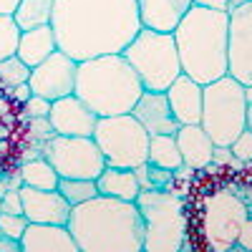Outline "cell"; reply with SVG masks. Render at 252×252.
Returning a JSON list of instances; mask_svg holds the SVG:
<instances>
[{
    "mask_svg": "<svg viewBox=\"0 0 252 252\" xmlns=\"http://www.w3.org/2000/svg\"><path fill=\"white\" fill-rule=\"evenodd\" d=\"M51 28L58 51L81 63L124 53L144 26L136 0H56Z\"/></svg>",
    "mask_w": 252,
    "mask_h": 252,
    "instance_id": "6da1fadb",
    "label": "cell"
},
{
    "mask_svg": "<svg viewBox=\"0 0 252 252\" xmlns=\"http://www.w3.org/2000/svg\"><path fill=\"white\" fill-rule=\"evenodd\" d=\"M78 252H144V217L136 202L96 194L71 209Z\"/></svg>",
    "mask_w": 252,
    "mask_h": 252,
    "instance_id": "7a4b0ae2",
    "label": "cell"
},
{
    "mask_svg": "<svg viewBox=\"0 0 252 252\" xmlns=\"http://www.w3.org/2000/svg\"><path fill=\"white\" fill-rule=\"evenodd\" d=\"M227 28L229 13L192 5L174 28L182 73L202 86L227 76Z\"/></svg>",
    "mask_w": 252,
    "mask_h": 252,
    "instance_id": "3957f363",
    "label": "cell"
},
{
    "mask_svg": "<svg viewBox=\"0 0 252 252\" xmlns=\"http://www.w3.org/2000/svg\"><path fill=\"white\" fill-rule=\"evenodd\" d=\"M144 94V83L124 53H109L78 63L76 96L96 116L131 114Z\"/></svg>",
    "mask_w": 252,
    "mask_h": 252,
    "instance_id": "277c9868",
    "label": "cell"
},
{
    "mask_svg": "<svg viewBox=\"0 0 252 252\" xmlns=\"http://www.w3.org/2000/svg\"><path fill=\"white\" fill-rule=\"evenodd\" d=\"M136 207L144 217V252H179L187 247V209L169 189H141Z\"/></svg>",
    "mask_w": 252,
    "mask_h": 252,
    "instance_id": "5b68a950",
    "label": "cell"
},
{
    "mask_svg": "<svg viewBox=\"0 0 252 252\" xmlns=\"http://www.w3.org/2000/svg\"><path fill=\"white\" fill-rule=\"evenodd\" d=\"M199 124L215 146H229L247 129V89L229 73L207 83Z\"/></svg>",
    "mask_w": 252,
    "mask_h": 252,
    "instance_id": "8992f818",
    "label": "cell"
},
{
    "mask_svg": "<svg viewBox=\"0 0 252 252\" xmlns=\"http://www.w3.org/2000/svg\"><path fill=\"white\" fill-rule=\"evenodd\" d=\"M124 58L144 83V91H166L182 76V63L174 43V33L141 28L124 48Z\"/></svg>",
    "mask_w": 252,
    "mask_h": 252,
    "instance_id": "52a82bcc",
    "label": "cell"
},
{
    "mask_svg": "<svg viewBox=\"0 0 252 252\" xmlns=\"http://www.w3.org/2000/svg\"><path fill=\"white\" fill-rule=\"evenodd\" d=\"M94 141L106 159V166L136 169L149 159V134L134 119V114L98 116Z\"/></svg>",
    "mask_w": 252,
    "mask_h": 252,
    "instance_id": "ba28073f",
    "label": "cell"
},
{
    "mask_svg": "<svg viewBox=\"0 0 252 252\" xmlns=\"http://www.w3.org/2000/svg\"><path fill=\"white\" fill-rule=\"evenodd\" d=\"M40 157L53 164L58 177L96 179L103 169H106V159H103L94 136L53 134L40 144Z\"/></svg>",
    "mask_w": 252,
    "mask_h": 252,
    "instance_id": "9c48e42d",
    "label": "cell"
},
{
    "mask_svg": "<svg viewBox=\"0 0 252 252\" xmlns=\"http://www.w3.org/2000/svg\"><path fill=\"white\" fill-rule=\"evenodd\" d=\"M247 220V204L235 194L220 189L202 202V237L204 245L215 252L235 250L240 227Z\"/></svg>",
    "mask_w": 252,
    "mask_h": 252,
    "instance_id": "30bf717a",
    "label": "cell"
},
{
    "mask_svg": "<svg viewBox=\"0 0 252 252\" xmlns=\"http://www.w3.org/2000/svg\"><path fill=\"white\" fill-rule=\"evenodd\" d=\"M227 73L242 86H252V0L229 10Z\"/></svg>",
    "mask_w": 252,
    "mask_h": 252,
    "instance_id": "8fae6325",
    "label": "cell"
},
{
    "mask_svg": "<svg viewBox=\"0 0 252 252\" xmlns=\"http://www.w3.org/2000/svg\"><path fill=\"white\" fill-rule=\"evenodd\" d=\"M76 73H78V61H73L63 51H56L40 66H35L31 71L28 86L35 96L58 101L63 96L76 94Z\"/></svg>",
    "mask_w": 252,
    "mask_h": 252,
    "instance_id": "7c38bea8",
    "label": "cell"
},
{
    "mask_svg": "<svg viewBox=\"0 0 252 252\" xmlns=\"http://www.w3.org/2000/svg\"><path fill=\"white\" fill-rule=\"evenodd\" d=\"M48 121H51V129L56 134H63V136H94L98 116H96V111H91L86 106V101H81L76 94H71V96H63V98L51 103Z\"/></svg>",
    "mask_w": 252,
    "mask_h": 252,
    "instance_id": "4fadbf2b",
    "label": "cell"
},
{
    "mask_svg": "<svg viewBox=\"0 0 252 252\" xmlns=\"http://www.w3.org/2000/svg\"><path fill=\"white\" fill-rule=\"evenodd\" d=\"M20 199H23V215L28 222H43V224H68L71 220V204L66 202L58 189H35L28 184L18 187Z\"/></svg>",
    "mask_w": 252,
    "mask_h": 252,
    "instance_id": "5bb4252c",
    "label": "cell"
},
{
    "mask_svg": "<svg viewBox=\"0 0 252 252\" xmlns=\"http://www.w3.org/2000/svg\"><path fill=\"white\" fill-rule=\"evenodd\" d=\"M134 119L146 129L149 136L157 134H177L179 131V121L169 106V98H166V91H144L141 98L134 106Z\"/></svg>",
    "mask_w": 252,
    "mask_h": 252,
    "instance_id": "9a60e30c",
    "label": "cell"
},
{
    "mask_svg": "<svg viewBox=\"0 0 252 252\" xmlns=\"http://www.w3.org/2000/svg\"><path fill=\"white\" fill-rule=\"evenodd\" d=\"M23 252H78V245L71 235L68 224H43L31 222L20 237Z\"/></svg>",
    "mask_w": 252,
    "mask_h": 252,
    "instance_id": "2e32d148",
    "label": "cell"
},
{
    "mask_svg": "<svg viewBox=\"0 0 252 252\" xmlns=\"http://www.w3.org/2000/svg\"><path fill=\"white\" fill-rule=\"evenodd\" d=\"M192 5L194 0H136L141 26L161 33H174Z\"/></svg>",
    "mask_w": 252,
    "mask_h": 252,
    "instance_id": "e0dca14e",
    "label": "cell"
},
{
    "mask_svg": "<svg viewBox=\"0 0 252 252\" xmlns=\"http://www.w3.org/2000/svg\"><path fill=\"white\" fill-rule=\"evenodd\" d=\"M169 106L179 124H199L202 121V101H204V86L189 78L187 73L177 76V81L166 89Z\"/></svg>",
    "mask_w": 252,
    "mask_h": 252,
    "instance_id": "ac0fdd59",
    "label": "cell"
},
{
    "mask_svg": "<svg viewBox=\"0 0 252 252\" xmlns=\"http://www.w3.org/2000/svg\"><path fill=\"white\" fill-rule=\"evenodd\" d=\"M174 136H177V144H179L184 166L197 172V169H204V166L212 164L215 141L202 129V124H182Z\"/></svg>",
    "mask_w": 252,
    "mask_h": 252,
    "instance_id": "d6986e66",
    "label": "cell"
},
{
    "mask_svg": "<svg viewBox=\"0 0 252 252\" xmlns=\"http://www.w3.org/2000/svg\"><path fill=\"white\" fill-rule=\"evenodd\" d=\"M58 51V40L51 26L43 28H33V31H23L20 33V43H18V58L26 63L28 68L40 66L48 56H53Z\"/></svg>",
    "mask_w": 252,
    "mask_h": 252,
    "instance_id": "ffe728a7",
    "label": "cell"
},
{
    "mask_svg": "<svg viewBox=\"0 0 252 252\" xmlns=\"http://www.w3.org/2000/svg\"><path fill=\"white\" fill-rule=\"evenodd\" d=\"M96 187H98V194L124 199V202H136V197L141 192L136 172L124 169V166H106V169L96 177Z\"/></svg>",
    "mask_w": 252,
    "mask_h": 252,
    "instance_id": "44dd1931",
    "label": "cell"
},
{
    "mask_svg": "<svg viewBox=\"0 0 252 252\" xmlns=\"http://www.w3.org/2000/svg\"><path fill=\"white\" fill-rule=\"evenodd\" d=\"M149 164L161 166V169H169V172H179L184 166L182 152H179V144L174 134H157L149 136Z\"/></svg>",
    "mask_w": 252,
    "mask_h": 252,
    "instance_id": "7402d4cb",
    "label": "cell"
},
{
    "mask_svg": "<svg viewBox=\"0 0 252 252\" xmlns=\"http://www.w3.org/2000/svg\"><path fill=\"white\" fill-rule=\"evenodd\" d=\"M53 8H56V0H20V5L13 13V18L20 26V31L43 28V26H51Z\"/></svg>",
    "mask_w": 252,
    "mask_h": 252,
    "instance_id": "603a6c76",
    "label": "cell"
},
{
    "mask_svg": "<svg viewBox=\"0 0 252 252\" xmlns=\"http://www.w3.org/2000/svg\"><path fill=\"white\" fill-rule=\"evenodd\" d=\"M20 179L28 187H35V189H58V172L53 169V164L46 161L43 157H35V159H28L23 166H20Z\"/></svg>",
    "mask_w": 252,
    "mask_h": 252,
    "instance_id": "cb8c5ba5",
    "label": "cell"
},
{
    "mask_svg": "<svg viewBox=\"0 0 252 252\" xmlns=\"http://www.w3.org/2000/svg\"><path fill=\"white\" fill-rule=\"evenodd\" d=\"M58 192L66 197V202L71 207L76 204H83L98 194V187H96V179H76V177H61L58 182Z\"/></svg>",
    "mask_w": 252,
    "mask_h": 252,
    "instance_id": "d4e9b609",
    "label": "cell"
},
{
    "mask_svg": "<svg viewBox=\"0 0 252 252\" xmlns=\"http://www.w3.org/2000/svg\"><path fill=\"white\" fill-rule=\"evenodd\" d=\"M136 179L141 184V189H169L172 179H174V172L169 169H161V166H154L149 161H144L141 166H136Z\"/></svg>",
    "mask_w": 252,
    "mask_h": 252,
    "instance_id": "484cf974",
    "label": "cell"
},
{
    "mask_svg": "<svg viewBox=\"0 0 252 252\" xmlns=\"http://www.w3.org/2000/svg\"><path fill=\"white\" fill-rule=\"evenodd\" d=\"M31 71L23 61L18 56H10L5 61H0V83L8 89H15V86H23V83L31 81Z\"/></svg>",
    "mask_w": 252,
    "mask_h": 252,
    "instance_id": "4316f807",
    "label": "cell"
},
{
    "mask_svg": "<svg viewBox=\"0 0 252 252\" xmlns=\"http://www.w3.org/2000/svg\"><path fill=\"white\" fill-rule=\"evenodd\" d=\"M20 26L15 23L13 15H0V61H5L18 53L20 43Z\"/></svg>",
    "mask_w": 252,
    "mask_h": 252,
    "instance_id": "83f0119b",
    "label": "cell"
},
{
    "mask_svg": "<svg viewBox=\"0 0 252 252\" xmlns=\"http://www.w3.org/2000/svg\"><path fill=\"white\" fill-rule=\"evenodd\" d=\"M28 217L26 215H10V212H0V232L13 237V240H20L28 227Z\"/></svg>",
    "mask_w": 252,
    "mask_h": 252,
    "instance_id": "f1b7e54d",
    "label": "cell"
},
{
    "mask_svg": "<svg viewBox=\"0 0 252 252\" xmlns=\"http://www.w3.org/2000/svg\"><path fill=\"white\" fill-rule=\"evenodd\" d=\"M229 149H232V154L237 157V161L252 164V131L245 129L232 144H229Z\"/></svg>",
    "mask_w": 252,
    "mask_h": 252,
    "instance_id": "f546056e",
    "label": "cell"
},
{
    "mask_svg": "<svg viewBox=\"0 0 252 252\" xmlns=\"http://www.w3.org/2000/svg\"><path fill=\"white\" fill-rule=\"evenodd\" d=\"M51 103L53 101H48V98H43V96H31L23 106H26V116L28 119H48V114H51Z\"/></svg>",
    "mask_w": 252,
    "mask_h": 252,
    "instance_id": "4dcf8cb0",
    "label": "cell"
},
{
    "mask_svg": "<svg viewBox=\"0 0 252 252\" xmlns=\"http://www.w3.org/2000/svg\"><path fill=\"white\" fill-rule=\"evenodd\" d=\"M0 212H10V215H23V199H20L18 189H8L0 197Z\"/></svg>",
    "mask_w": 252,
    "mask_h": 252,
    "instance_id": "1f68e13d",
    "label": "cell"
},
{
    "mask_svg": "<svg viewBox=\"0 0 252 252\" xmlns=\"http://www.w3.org/2000/svg\"><path fill=\"white\" fill-rule=\"evenodd\" d=\"M235 250H252V217H250V215H247V220H245L242 227H240Z\"/></svg>",
    "mask_w": 252,
    "mask_h": 252,
    "instance_id": "d6a6232c",
    "label": "cell"
},
{
    "mask_svg": "<svg viewBox=\"0 0 252 252\" xmlns=\"http://www.w3.org/2000/svg\"><path fill=\"white\" fill-rule=\"evenodd\" d=\"M212 164H232V166H237V164H242V161H237V157L232 154V149H229V146H215Z\"/></svg>",
    "mask_w": 252,
    "mask_h": 252,
    "instance_id": "836d02e7",
    "label": "cell"
},
{
    "mask_svg": "<svg viewBox=\"0 0 252 252\" xmlns=\"http://www.w3.org/2000/svg\"><path fill=\"white\" fill-rule=\"evenodd\" d=\"M194 5L207 8V10H220V13H229V10H232L229 0H194Z\"/></svg>",
    "mask_w": 252,
    "mask_h": 252,
    "instance_id": "e575fe53",
    "label": "cell"
},
{
    "mask_svg": "<svg viewBox=\"0 0 252 252\" xmlns=\"http://www.w3.org/2000/svg\"><path fill=\"white\" fill-rule=\"evenodd\" d=\"M0 252H23V247H20V240L0 235Z\"/></svg>",
    "mask_w": 252,
    "mask_h": 252,
    "instance_id": "d590c367",
    "label": "cell"
},
{
    "mask_svg": "<svg viewBox=\"0 0 252 252\" xmlns=\"http://www.w3.org/2000/svg\"><path fill=\"white\" fill-rule=\"evenodd\" d=\"M13 96H15V101L26 103V101L33 96V91H31V86H28V83H23V86H15V89H13Z\"/></svg>",
    "mask_w": 252,
    "mask_h": 252,
    "instance_id": "8d00e7d4",
    "label": "cell"
},
{
    "mask_svg": "<svg viewBox=\"0 0 252 252\" xmlns=\"http://www.w3.org/2000/svg\"><path fill=\"white\" fill-rule=\"evenodd\" d=\"M20 5V0H0V15H13Z\"/></svg>",
    "mask_w": 252,
    "mask_h": 252,
    "instance_id": "74e56055",
    "label": "cell"
},
{
    "mask_svg": "<svg viewBox=\"0 0 252 252\" xmlns=\"http://www.w3.org/2000/svg\"><path fill=\"white\" fill-rule=\"evenodd\" d=\"M247 129L252 131V86H247Z\"/></svg>",
    "mask_w": 252,
    "mask_h": 252,
    "instance_id": "f35d334b",
    "label": "cell"
},
{
    "mask_svg": "<svg viewBox=\"0 0 252 252\" xmlns=\"http://www.w3.org/2000/svg\"><path fill=\"white\" fill-rule=\"evenodd\" d=\"M245 3H250V0H229V5H232V8H237V5H245Z\"/></svg>",
    "mask_w": 252,
    "mask_h": 252,
    "instance_id": "ab89813d",
    "label": "cell"
},
{
    "mask_svg": "<svg viewBox=\"0 0 252 252\" xmlns=\"http://www.w3.org/2000/svg\"><path fill=\"white\" fill-rule=\"evenodd\" d=\"M250 204H252V189H250Z\"/></svg>",
    "mask_w": 252,
    "mask_h": 252,
    "instance_id": "60d3db41",
    "label": "cell"
},
{
    "mask_svg": "<svg viewBox=\"0 0 252 252\" xmlns=\"http://www.w3.org/2000/svg\"><path fill=\"white\" fill-rule=\"evenodd\" d=\"M0 235H3V232H0Z\"/></svg>",
    "mask_w": 252,
    "mask_h": 252,
    "instance_id": "b9f144b4",
    "label": "cell"
}]
</instances>
